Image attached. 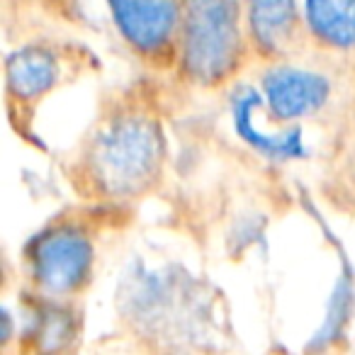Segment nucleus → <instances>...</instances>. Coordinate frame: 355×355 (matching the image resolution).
<instances>
[{
    "mask_svg": "<svg viewBox=\"0 0 355 355\" xmlns=\"http://www.w3.org/2000/svg\"><path fill=\"white\" fill-rule=\"evenodd\" d=\"M95 258L98 246L93 234L73 219H59L27 243V277L40 297L73 300L93 280Z\"/></svg>",
    "mask_w": 355,
    "mask_h": 355,
    "instance_id": "7ed1b4c3",
    "label": "nucleus"
},
{
    "mask_svg": "<svg viewBox=\"0 0 355 355\" xmlns=\"http://www.w3.org/2000/svg\"><path fill=\"white\" fill-rule=\"evenodd\" d=\"M229 117L239 141L270 163H295L309 156L302 124H280L270 117L258 85L236 80L229 90Z\"/></svg>",
    "mask_w": 355,
    "mask_h": 355,
    "instance_id": "20e7f679",
    "label": "nucleus"
},
{
    "mask_svg": "<svg viewBox=\"0 0 355 355\" xmlns=\"http://www.w3.org/2000/svg\"><path fill=\"white\" fill-rule=\"evenodd\" d=\"M119 40L141 59L178 54L180 0H105Z\"/></svg>",
    "mask_w": 355,
    "mask_h": 355,
    "instance_id": "423d86ee",
    "label": "nucleus"
},
{
    "mask_svg": "<svg viewBox=\"0 0 355 355\" xmlns=\"http://www.w3.org/2000/svg\"><path fill=\"white\" fill-rule=\"evenodd\" d=\"M304 35L331 54H355V0H300Z\"/></svg>",
    "mask_w": 355,
    "mask_h": 355,
    "instance_id": "1a4fd4ad",
    "label": "nucleus"
},
{
    "mask_svg": "<svg viewBox=\"0 0 355 355\" xmlns=\"http://www.w3.org/2000/svg\"><path fill=\"white\" fill-rule=\"evenodd\" d=\"M166 134L151 110L117 105L85 139L76 166L78 183L100 202H132L148 195L166 168Z\"/></svg>",
    "mask_w": 355,
    "mask_h": 355,
    "instance_id": "f257e3e1",
    "label": "nucleus"
},
{
    "mask_svg": "<svg viewBox=\"0 0 355 355\" xmlns=\"http://www.w3.org/2000/svg\"><path fill=\"white\" fill-rule=\"evenodd\" d=\"M258 88L272 119L280 124H302L319 117L334 100V80L319 69L285 59L268 61Z\"/></svg>",
    "mask_w": 355,
    "mask_h": 355,
    "instance_id": "39448f33",
    "label": "nucleus"
},
{
    "mask_svg": "<svg viewBox=\"0 0 355 355\" xmlns=\"http://www.w3.org/2000/svg\"><path fill=\"white\" fill-rule=\"evenodd\" d=\"M61 56L49 44H22L6 59V90L15 103H37L59 85Z\"/></svg>",
    "mask_w": 355,
    "mask_h": 355,
    "instance_id": "6e6552de",
    "label": "nucleus"
},
{
    "mask_svg": "<svg viewBox=\"0 0 355 355\" xmlns=\"http://www.w3.org/2000/svg\"><path fill=\"white\" fill-rule=\"evenodd\" d=\"M248 30L243 0H180L178 64L200 88H219L236 76Z\"/></svg>",
    "mask_w": 355,
    "mask_h": 355,
    "instance_id": "f03ea898",
    "label": "nucleus"
},
{
    "mask_svg": "<svg viewBox=\"0 0 355 355\" xmlns=\"http://www.w3.org/2000/svg\"><path fill=\"white\" fill-rule=\"evenodd\" d=\"M243 10L248 42L263 59L275 61L292 54L304 32L300 0H243Z\"/></svg>",
    "mask_w": 355,
    "mask_h": 355,
    "instance_id": "0eeeda50",
    "label": "nucleus"
}]
</instances>
